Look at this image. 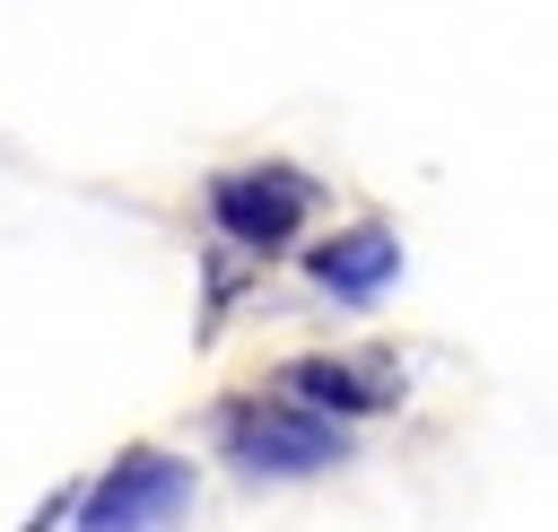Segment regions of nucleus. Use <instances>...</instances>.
<instances>
[{"mask_svg":"<svg viewBox=\"0 0 558 532\" xmlns=\"http://www.w3.org/2000/svg\"><path fill=\"white\" fill-rule=\"evenodd\" d=\"M305 270H314V288H331V297H384L392 288V270H401V235H384V227H349V235H331V244H314L305 253Z\"/></svg>","mask_w":558,"mask_h":532,"instance_id":"obj_4","label":"nucleus"},{"mask_svg":"<svg viewBox=\"0 0 558 532\" xmlns=\"http://www.w3.org/2000/svg\"><path fill=\"white\" fill-rule=\"evenodd\" d=\"M279 384H288L296 401H314V410H392V401H401L392 375H375V366H340V358H296Z\"/></svg>","mask_w":558,"mask_h":532,"instance_id":"obj_5","label":"nucleus"},{"mask_svg":"<svg viewBox=\"0 0 558 532\" xmlns=\"http://www.w3.org/2000/svg\"><path fill=\"white\" fill-rule=\"evenodd\" d=\"M218 436H227V454H235V471H253V480H314V471H331L340 454H349V436H340V419H323L314 401H235L227 419H218Z\"/></svg>","mask_w":558,"mask_h":532,"instance_id":"obj_1","label":"nucleus"},{"mask_svg":"<svg viewBox=\"0 0 558 532\" xmlns=\"http://www.w3.org/2000/svg\"><path fill=\"white\" fill-rule=\"evenodd\" d=\"M314 209V183L296 166H244V174H218L209 183V218L227 227V244L244 253H279Z\"/></svg>","mask_w":558,"mask_h":532,"instance_id":"obj_3","label":"nucleus"},{"mask_svg":"<svg viewBox=\"0 0 558 532\" xmlns=\"http://www.w3.org/2000/svg\"><path fill=\"white\" fill-rule=\"evenodd\" d=\"M183 506H192V462L131 445V454L78 497V523H87V532H148V523H174Z\"/></svg>","mask_w":558,"mask_h":532,"instance_id":"obj_2","label":"nucleus"}]
</instances>
